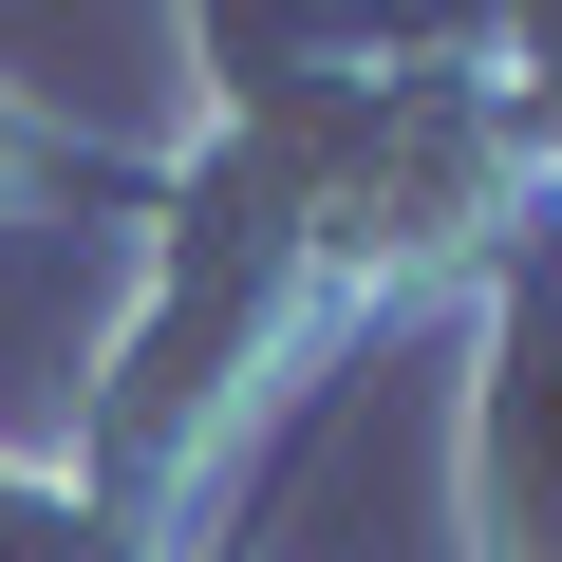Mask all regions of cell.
I'll use <instances>...</instances> for the list:
<instances>
[{"label":"cell","instance_id":"1","mask_svg":"<svg viewBox=\"0 0 562 562\" xmlns=\"http://www.w3.org/2000/svg\"><path fill=\"white\" fill-rule=\"evenodd\" d=\"M38 188H76V206H113V225H132V206H150V169H94V150H76V132H38V113H20V94H0V206H38Z\"/></svg>","mask_w":562,"mask_h":562}]
</instances>
